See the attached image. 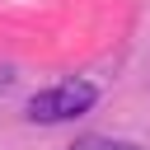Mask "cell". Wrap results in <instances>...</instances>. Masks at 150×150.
<instances>
[{
    "instance_id": "1",
    "label": "cell",
    "mask_w": 150,
    "mask_h": 150,
    "mask_svg": "<svg viewBox=\"0 0 150 150\" xmlns=\"http://www.w3.org/2000/svg\"><path fill=\"white\" fill-rule=\"evenodd\" d=\"M98 103V84L94 80H84V75H66V80H56V84H47V89H38L33 98H28V122L33 127H61V122H75V117H84L89 108Z\"/></svg>"
},
{
    "instance_id": "2",
    "label": "cell",
    "mask_w": 150,
    "mask_h": 150,
    "mask_svg": "<svg viewBox=\"0 0 150 150\" xmlns=\"http://www.w3.org/2000/svg\"><path fill=\"white\" fill-rule=\"evenodd\" d=\"M70 150H141L136 141H122V136H98V131H89V136H80Z\"/></svg>"
},
{
    "instance_id": "3",
    "label": "cell",
    "mask_w": 150,
    "mask_h": 150,
    "mask_svg": "<svg viewBox=\"0 0 150 150\" xmlns=\"http://www.w3.org/2000/svg\"><path fill=\"white\" fill-rule=\"evenodd\" d=\"M9 84H14V70H9V66H0V94H5Z\"/></svg>"
}]
</instances>
